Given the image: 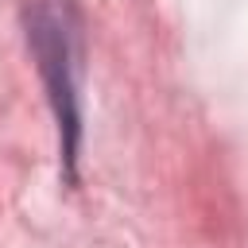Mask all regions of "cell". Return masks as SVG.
I'll return each instance as SVG.
<instances>
[{"label":"cell","mask_w":248,"mask_h":248,"mask_svg":"<svg viewBox=\"0 0 248 248\" xmlns=\"http://www.w3.org/2000/svg\"><path fill=\"white\" fill-rule=\"evenodd\" d=\"M27 46L35 58V70L46 89V105L58 128V163L66 186L78 182V159H81V8L78 0H27L23 12Z\"/></svg>","instance_id":"1"}]
</instances>
